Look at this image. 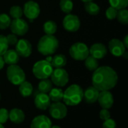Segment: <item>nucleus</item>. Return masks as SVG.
Here are the masks:
<instances>
[{"label":"nucleus","mask_w":128,"mask_h":128,"mask_svg":"<svg viewBox=\"0 0 128 128\" xmlns=\"http://www.w3.org/2000/svg\"><path fill=\"white\" fill-rule=\"evenodd\" d=\"M4 63H7L8 65H14L16 64L19 62L20 56L16 53V51L14 49H8L4 54L2 55Z\"/></svg>","instance_id":"nucleus-19"},{"label":"nucleus","mask_w":128,"mask_h":128,"mask_svg":"<svg viewBox=\"0 0 128 128\" xmlns=\"http://www.w3.org/2000/svg\"><path fill=\"white\" fill-rule=\"evenodd\" d=\"M51 65L54 68H62L67 63V58L64 54H56L55 55L51 61Z\"/></svg>","instance_id":"nucleus-21"},{"label":"nucleus","mask_w":128,"mask_h":128,"mask_svg":"<svg viewBox=\"0 0 128 128\" xmlns=\"http://www.w3.org/2000/svg\"><path fill=\"white\" fill-rule=\"evenodd\" d=\"M51 126L50 119L43 115L35 117L31 123V128H50Z\"/></svg>","instance_id":"nucleus-17"},{"label":"nucleus","mask_w":128,"mask_h":128,"mask_svg":"<svg viewBox=\"0 0 128 128\" xmlns=\"http://www.w3.org/2000/svg\"><path fill=\"white\" fill-rule=\"evenodd\" d=\"M50 128H61V127H58V126H52V127L51 126V127Z\"/></svg>","instance_id":"nucleus-43"},{"label":"nucleus","mask_w":128,"mask_h":128,"mask_svg":"<svg viewBox=\"0 0 128 128\" xmlns=\"http://www.w3.org/2000/svg\"><path fill=\"white\" fill-rule=\"evenodd\" d=\"M8 48V44L6 39V36L0 35V56H2Z\"/></svg>","instance_id":"nucleus-33"},{"label":"nucleus","mask_w":128,"mask_h":128,"mask_svg":"<svg viewBox=\"0 0 128 128\" xmlns=\"http://www.w3.org/2000/svg\"><path fill=\"white\" fill-rule=\"evenodd\" d=\"M83 99V90L78 84H72L68 87L63 95V100L66 105L74 106L80 104Z\"/></svg>","instance_id":"nucleus-3"},{"label":"nucleus","mask_w":128,"mask_h":128,"mask_svg":"<svg viewBox=\"0 0 128 128\" xmlns=\"http://www.w3.org/2000/svg\"><path fill=\"white\" fill-rule=\"evenodd\" d=\"M84 63L86 69H88L89 71H94L99 67L98 60L91 55H88L84 60Z\"/></svg>","instance_id":"nucleus-23"},{"label":"nucleus","mask_w":128,"mask_h":128,"mask_svg":"<svg viewBox=\"0 0 128 128\" xmlns=\"http://www.w3.org/2000/svg\"><path fill=\"white\" fill-rule=\"evenodd\" d=\"M110 6L115 8L117 10L126 8L128 5V0H109Z\"/></svg>","instance_id":"nucleus-30"},{"label":"nucleus","mask_w":128,"mask_h":128,"mask_svg":"<svg viewBox=\"0 0 128 128\" xmlns=\"http://www.w3.org/2000/svg\"><path fill=\"white\" fill-rule=\"evenodd\" d=\"M6 75L8 81L14 85H20L22 82L26 81L24 71L16 64L10 65L7 68Z\"/></svg>","instance_id":"nucleus-5"},{"label":"nucleus","mask_w":128,"mask_h":128,"mask_svg":"<svg viewBox=\"0 0 128 128\" xmlns=\"http://www.w3.org/2000/svg\"><path fill=\"white\" fill-rule=\"evenodd\" d=\"M4 61L3 57L0 56V70L4 67Z\"/></svg>","instance_id":"nucleus-40"},{"label":"nucleus","mask_w":128,"mask_h":128,"mask_svg":"<svg viewBox=\"0 0 128 128\" xmlns=\"http://www.w3.org/2000/svg\"><path fill=\"white\" fill-rule=\"evenodd\" d=\"M103 128H116V123L113 119L109 118L104 121L103 124Z\"/></svg>","instance_id":"nucleus-37"},{"label":"nucleus","mask_w":128,"mask_h":128,"mask_svg":"<svg viewBox=\"0 0 128 128\" xmlns=\"http://www.w3.org/2000/svg\"><path fill=\"white\" fill-rule=\"evenodd\" d=\"M118 74L110 66L98 67L92 75V84L99 91H110L118 83Z\"/></svg>","instance_id":"nucleus-1"},{"label":"nucleus","mask_w":128,"mask_h":128,"mask_svg":"<svg viewBox=\"0 0 128 128\" xmlns=\"http://www.w3.org/2000/svg\"><path fill=\"white\" fill-rule=\"evenodd\" d=\"M50 115L57 120L62 119L66 117L68 113V109L66 106L61 102H54V103L50 105Z\"/></svg>","instance_id":"nucleus-10"},{"label":"nucleus","mask_w":128,"mask_h":128,"mask_svg":"<svg viewBox=\"0 0 128 128\" xmlns=\"http://www.w3.org/2000/svg\"><path fill=\"white\" fill-rule=\"evenodd\" d=\"M10 15L14 18H21V17L23 14L22 9L19 6V5H14L10 8Z\"/></svg>","instance_id":"nucleus-32"},{"label":"nucleus","mask_w":128,"mask_h":128,"mask_svg":"<svg viewBox=\"0 0 128 128\" xmlns=\"http://www.w3.org/2000/svg\"><path fill=\"white\" fill-rule=\"evenodd\" d=\"M81 1H82L83 2H92L93 0H81Z\"/></svg>","instance_id":"nucleus-42"},{"label":"nucleus","mask_w":128,"mask_h":128,"mask_svg":"<svg viewBox=\"0 0 128 128\" xmlns=\"http://www.w3.org/2000/svg\"><path fill=\"white\" fill-rule=\"evenodd\" d=\"M35 106L40 110H46L50 105V99L49 95L44 93H38L34 98Z\"/></svg>","instance_id":"nucleus-16"},{"label":"nucleus","mask_w":128,"mask_h":128,"mask_svg":"<svg viewBox=\"0 0 128 128\" xmlns=\"http://www.w3.org/2000/svg\"><path fill=\"white\" fill-rule=\"evenodd\" d=\"M110 116H111V115H110V112L108 111V109H103L100 112V118L103 121H106V120L110 118Z\"/></svg>","instance_id":"nucleus-38"},{"label":"nucleus","mask_w":128,"mask_h":128,"mask_svg":"<svg viewBox=\"0 0 128 128\" xmlns=\"http://www.w3.org/2000/svg\"><path fill=\"white\" fill-rule=\"evenodd\" d=\"M116 17L119 23L124 25H127L128 23V11L126 8L118 10Z\"/></svg>","instance_id":"nucleus-28"},{"label":"nucleus","mask_w":128,"mask_h":128,"mask_svg":"<svg viewBox=\"0 0 128 128\" xmlns=\"http://www.w3.org/2000/svg\"><path fill=\"white\" fill-rule=\"evenodd\" d=\"M22 11L24 15L31 22H32L34 19H36L39 16L40 9L39 5L36 2L30 0L25 3Z\"/></svg>","instance_id":"nucleus-8"},{"label":"nucleus","mask_w":128,"mask_h":128,"mask_svg":"<svg viewBox=\"0 0 128 128\" xmlns=\"http://www.w3.org/2000/svg\"><path fill=\"white\" fill-rule=\"evenodd\" d=\"M122 43L124 44V47L126 48V49L128 48V35H126L124 38V39L122 40Z\"/></svg>","instance_id":"nucleus-39"},{"label":"nucleus","mask_w":128,"mask_h":128,"mask_svg":"<svg viewBox=\"0 0 128 128\" xmlns=\"http://www.w3.org/2000/svg\"><path fill=\"white\" fill-rule=\"evenodd\" d=\"M6 39H7L8 45H15L16 44V42L18 41L16 35L14 33L8 35L6 36Z\"/></svg>","instance_id":"nucleus-36"},{"label":"nucleus","mask_w":128,"mask_h":128,"mask_svg":"<svg viewBox=\"0 0 128 128\" xmlns=\"http://www.w3.org/2000/svg\"><path fill=\"white\" fill-rule=\"evenodd\" d=\"M117 9H116L115 8L110 6V8H108L106 11V16L107 17V19L109 20H114L116 18V14H117Z\"/></svg>","instance_id":"nucleus-34"},{"label":"nucleus","mask_w":128,"mask_h":128,"mask_svg":"<svg viewBox=\"0 0 128 128\" xmlns=\"http://www.w3.org/2000/svg\"><path fill=\"white\" fill-rule=\"evenodd\" d=\"M99 93L100 91L97 88H95L94 86H91L83 91V98L87 103H94L98 101Z\"/></svg>","instance_id":"nucleus-18"},{"label":"nucleus","mask_w":128,"mask_h":128,"mask_svg":"<svg viewBox=\"0 0 128 128\" xmlns=\"http://www.w3.org/2000/svg\"><path fill=\"white\" fill-rule=\"evenodd\" d=\"M16 45V51L20 57H28L32 51L31 43L24 38L18 40Z\"/></svg>","instance_id":"nucleus-12"},{"label":"nucleus","mask_w":128,"mask_h":128,"mask_svg":"<svg viewBox=\"0 0 128 128\" xmlns=\"http://www.w3.org/2000/svg\"><path fill=\"white\" fill-rule=\"evenodd\" d=\"M9 118V113L6 109H0V124H4Z\"/></svg>","instance_id":"nucleus-35"},{"label":"nucleus","mask_w":128,"mask_h":128,"mask_svg":"<svg viewBox=\"0 0 128 128\" xmlns=\"http://www.w3.org/2000/svg\"><path fill=\"white\" fill-rule=\"evenodd\" d=\"M69 54L73 59L82 61L89 55V48L83 42H76L70 48Z\"/></svg>","instance_id":"nucleus-6"},{"label":"nucleus","mask_w":128,"mask_h":128,"mask_svg":"<svg viewBox=\"0 0 128 128\" xmlns=\"http://www.w3.org/2000/svg\"><path fill=\"white\" fill-rule=\"evenodd\" d=\"M0 128H4V126H3L2 124H0Z\"/></svg>","instance_id":"nucleus-44"},{"label":"nucleus","mask_w":128,"mask_h":128,"mask_svg":"<svg viewBox=\"0 0 128 128\" xmlns=\"http://www.w3.org/2000/svg\"><path fill=\"white\" fill-rule=\"evenodd\" d=\"M52 88V82L48 78L41 79L38 84V90L41 93L47 94L51 91Z\"/></svg>","instance_id":"nucleus-25"},{"label":"nucleus","mask_w":128,"mask_h":128,"mask_svg":"<svg viewBox=\"0 0 128 128\" xmlns=\"http://www.w3.org/2000/svg\"><path fill=\"white\" fill-rule=\"evenodd\" d=\"M89 54L98 60L103 59L107 54V48L102 43H95L89 48Z\"/></svg>","instance_id":"nucleus-15"},{"label":"nucleus","mask_w":128,"mask_h":128,"mask_svg":"<svg viewBox=\"0 0 128 128\" xmlns=\"http://www.w3.org/2000/svg\"><path fill=\"white\" fill-rule=\"evenodd\" d=\"M19 91L20 93V94L24 97H27L32 95V91H33V87L32 84L26 81H24L23 82H22L20 84V88H19Z\"/></svg>","instance_id":"nucleus-22"},{"label":"nucleus","mask_w":128,"mask_h":128,"mask_svg":"<svg viewBox=\"0 0 128 128\" xmlns=\"http://www.w3.org/2000/svg\"><path fill=\"white\" fill-rule=\"evenodd\" d=\"M49 93L50 99L53 102H60L63 100L64 92L60 88H52Z\"/></svg>","instance_id":"nucleus-26"},{"label":"nucleus","mask_w":128,"mask_h":128,"mask_svg":"<svg viewBox=\"0 0 128 128\" xmlns=\"http://www.w3.org/2000/svg\"><path fill=\"white\" fill-rule=\"evenodd\" d=\"M52 57L50 55V56H47L46 57V60L47 61V62H49V63H51V61H52Z\"/></svg>","instance_id":"nucleus-41"},{"label":"nucleus","mask_w":128,"mask_h":128,"mask_svg":"<svg viewBox=\"0 0 128 128\" xmlns=\"http://www.w3.org/2000/svg\"><path fill=\"white\" fill-rule=\"evenodd\" d=\"M84 7H85L86 11L90 15H98L100 13V6L98 4L93 2L92 1L85 2V6Z\"/></svg>","instance_id":"nucleus-24"},{"label":"nucleus","mask_w":128,"mask_h":128,"mask_svg":"<svg viewBox=\"0 0 128 128\" xmlns=\"http://www.w3.org/2000/svg\"><path fill=\"white\" fill-rule=\"evenodd\" d=\"M59 45L58 40L53 35L42 36L38 43V51L44 56H50L56 53Z\"/></svg>","instance_id":"nucleus-2"},{"label":"nucleus","mask_w":128,"mask_h":128,"mask_svg":"<svg viewBox=\"0 0 128 128\" xmlns=\"http://www.w3.org/2000/svg\"><path fill=\"white\" fill-rule=\"evenodd\" d=\"M60 8L65 14H70L74 7V3L72 0H61L60 1Z\"/></svg>","instance_id":"nucleus-29"},{"label":"nucleus","mask_w":128,"mask_h":128,"mask_svg":"<svg viewBox=\"0 0 128 128\" xmlns=\"http://www.w3.org/2000/svg\"><path fill=\"white\" fill-rule=\"evenodd\" d=\"M10 17L6 14H0V29H5L10 26Z\"/></svg>","instance_id":"nucleus-31"},{"label":"nucleus","mask_w":128,"mask_h":128,"mask_svg":"<svg viewBox=\"0 0 128 128\" xmlns=\"http://www.w3.org/2000/svg\"><path fill=\"white\" fill-rule=\"evenodd\" d=\"M51 81L58 87H64L69 81V75L63 68H56L50 75Z\"/></svg>","instance_id":"nucleus-7"},{"label":"nucleus","mask_w":128,"mask_h":128,"mask_svg":"<svg viewBox=\"0 0 128 128\" xmlns=\"http://www.w3.org/2000/svg\"><path fill=\"white\" fill-rule=\"evenodd\" d=\"M8 118H10V120L14 124H20L25 119V114L21 109H13L9 112Z\"/></svg>","instance_id":"nucleus-20"},{"label":"nucleus","mask_w":128,"mask_h":128,"mask_svg":"<svg viewBox=\"0 0 128 128\" xmlns=\"http://www.w3.org/2000/svg\"><path fill=\"white\" fill-rule=\"evenodd\" d=\"M44 31L46 35H54L57 31V24L52 20H48L44 24Z\"/></svg>","instance_id":"nucleus-27"},{"label":"nucleus","mask_w":128,"mask_h":128,"mask_svg":"<svg viewBox=\"0 0 128 128\" xmlns=\"http://www.w3.org/2000/svg\"><path fill=\"white\" fill-rule=\"evenodd\" d=\"M10 28L12 33L16 35H24L28 31V25L26 21L21 18H16L10 21Z\"/></svg>","instance_id":"nucleus-9"},{"label":"nucleus","mask_w":128,"mask_h":128,"mask_svg":"<svg viewBox=\"0 0 128 128\" xmlns=\"http://www.w3.org/2000/svg\"><path fill=\"white\" fill-rule=\"evenodd\" d=\"M63 26L70 32H76L80 27V20L76 15L68 14L63 20Z\"/></svg>","instance_id":"nucleus-11"},{"label":"nucleus","mask_w":128,"mask_h":128,"mask_svg":"<svg viewBox=\"0 0 128 128\" xmlns=\"http://www.w3.org/2000/svg\"><path fill=\"white\" fill-rule=\"evenodd\" d=\"M53 70V67L50 63L46 60H42L36 62L32 68L34 75L38 79H45L50 77Z\"/></svg>","instance_id":"nucleus-4"},{"label":"nucleus","mask_w":128,"mask_h":128,"mask_svg":"<svg viewBox=\"0 0 128 128\" xmlns=\"http://www.w3.org/2000/svg\"><path fill=\"white\" fill-rule=\"evenodd\" d=\"M100 106L103 109H110L114 103V99L112 94L109 91H102L99 93L98 99Z\"/></svg>","instance_id":"nucleus-14"},{"label":"nucleus","mask_w":128,"mask_h":128,"mask_svg":"<svg viewBox=\"0 0 128 128\" xmlns=\"http://www.w3.org/2000/svg\"><path fill=\"white\" fill-rule=\"evenodd\" d=\"M109 50L115 57H122L126 51L122 41L118 38H112L109 42Z\"/></svg>","instance_id":"nucleus-13"}]
</instances>
